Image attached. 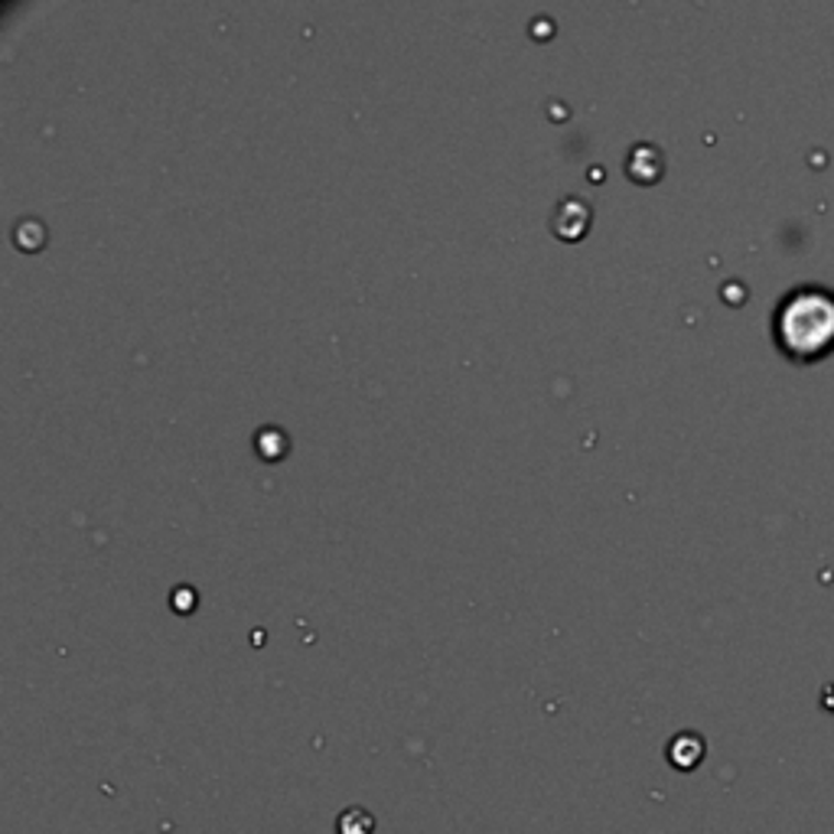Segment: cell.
<instances>
[{
	"label": "cell",
	"mask_w": 834,
	"mask_h": 834,
	"mask_svg": "<svg viewBox=\"0 0 834 834\" xmlns=\"http://www.w3.org/2000/svg\"><path fill=\"white\" fill-rule=\"evenodd\" d=\"M336 834H375V815L369 809H345L336 819Z\"/></svg>",
	"instance_id": "obj_1"
}]
</instances>
